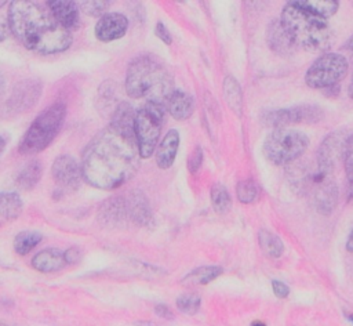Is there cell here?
I'll list each match as a JSON object with an SVG mask.
<instances>
[{
  "label": "cell",
  "instance_id": "4316f807",
  "mask_svg": "<svg viewBox=\"0 0 353 326\" xmlns=\"http://www.w3.org/2000/svg\"><path fill=\"white\" fill-rule=\"evenodd\" d=\"M258 242H259V246H261L263 254L270 258H279L284 251V245H283L281 239L277 235H274L266 229L259 231Z\"/></svg>",
  "mask_w": 353,
  "mask_h": 326
},
{
  "label": "cell",
  "instance_id": "44dd1931",
  "mask_svg": "<svg viewBox=\"0 0 353 326\" xmlns=\"http://www.w3.org/2000/svg\"><path fill=\"white\" fill-rule=\"evenodd\" d=\"M127 204H128V214L132 221H135L139 225H146L150 221L152 213L143 193L138 191L131 192L130 199L127 200Z\"/></svg>",
  "mask_w": 353,
  "mask_h": 326
},
{
  "label": "cell",
  "instance_id": "e575fe53",
  "mask_svg": "<svg viewBox=\"0 0 353 326\" xmlns=\"http://www.w3.org/2000/svg\"><path fill=\"white\" fill-rule=\"evenodd\" d=\"M201 163H203V151L200 146H196L190 153V156L188 157V170L192 174H194L201 167Z\"/></svg>",
  "mask_w": 353,
  "mask_h": 326
},
{
  "label": "cell",
  "instance_id": "f1b7e54d",
  "mask_svg": "<svg viewBox=\"0 0 353 326\" xmlns=\"http://www.w3.org/2000/svg\"><path fill=\"white\" fill-rule=\"evenodd\" d=\"M212 207L218 214H226L232 207V199L225 185L216 182L211 188Z\"/></svg>",
  "mask_w": 353,
  "mask_h": 326
},
{
  "label": "cell",
  "instance_id": "3957f363",
  "mask_svg": "<svg viewBox=\"0 0 353 326\" xmlns=\"http://www.w3.org/2000/svg\"><path fill=\"white\" fill-rule=\"evenodd\" d=\"M125 91L132 98H146V101L165 106L175 90L167 68L153 55L145 54L130 62L125 75Z\"/></svg>",
  "mask_w": 353,
  "mask_h": 326
},
{
  "label": "cell",
  "instance_id": "ab89813d",
  "mask_svg": "<svg viewBox=\"0 0 353 326\" xmlns=\"http://www.w3.org/2000/svg\"><path fill=\"white\" fill-rule=\"evenodd\" d=\"M346 250L353 253V229H352V232H350L349 236H347V240H346Z\"/></svg>",
  "mask_w": 353,
  "mask_h": 326
},
{
  "label": "cell",
  "instance_id": "8fae6325",
  "mask_svg": "<svg viewBox=\"0 0 353 326\" xmlns=\"http://www.w3.org/2000/svg\"><path fill=\"white\" fill-rule=\"evenodd\" d=\"M353 141V133L349 128H338L331 131L321 141L317 149V164L325 170L334 171L336 163L345 159L346 151Z\"/></svg>",
  "mask_w": 353,
  "mask_h": 326
},
{
  "label": "cell",
  "instance_id": "484cf974",
  "mask_svg": "<svg viewBox=\"0 0 353 326\" xmlns=\"http://www.w3.org/2000/svg\"><path fill=\"white\" fill-rule=\"evenodd\" d=\"M223 95H225V99H226L228 105L230 106V109L233 112H236V115H241L243 94H241L240 84L237 83V80L233 76H226L225 77V80H223Z\"/></svg>",
  "mask_w": 353,
  "mask_h": 326
},
{
  "label": "cell",
  "instance_id": "52a82bcc",
  "mask_svg": "<svg viewBox=\"0 0 353 326\" xmlns=\"http://www.w3.org/2000/svg\"><path fill=\"white\" fill-rule=\"evenodd\" d=\"M309 146V138L305 133L280 127L274 128L263 142V153L274 164H288L303 155Z\"/></svg>",
  "mask_w": 353,
  "mask_h": 326
},
{
  "label": "cell",
  "instance_id": "9c48e42d",
  "mask_svg": "<svg viewBox=\"0 0 353 326\" xmlns=\"http://www.w3.org/2000/svg\"><path fill=\"white\" fill-rule=\"evenodd\" d=\"M349 64L339 52H325L320 55L306 70L305 83L312 88H328L339 84L347 75Z\"/></svg>",
  "mask_w": 353,
  "mask_h": 326
},
{
  "label": "cell",
  "instance_id": "4fadbf2b",
  "mask_svg": "<svg viewBox=\"0 0 353 326\" xmlns=\"http://www.w3.org/2000/svg\"><path fill=\"white\" fill-rule=\"evenodd\" d=\"M51 173L55 182L62 189H66V191L77 189L83 178L81 166H79L77 162L69 155L58 156L52 163Z\"/></svg>",
  "mask_w": 353,
  "mask_h": 326
},
{
  "label": "cell",
  "instance_id": "cb8c5ba5",
  "mask_svg": "<svg viewBox=\"0 0 353 326\" xmlns=\"http://www.w3.org/2000/svg\"><path fill=\"white\" fill-rule=\"evenodd\" d=\"M295 3L306 11L324 19L332 17L339 8V3L336 0H295Z\"/></svg>",
  "mask_w": 353,
  "mask_h": 326
},
{
  "label": "cell",
  "instance_id": "ba28073f",
  "mask_svg": "<svg viewBox=\"0 0 353 326\" xmlns=\"http://www.w3.org/2000/svg\"><path fill=\"white\" fill-rule=\"evenodd\" d=\"M164 105L146 101L135 115V137L141 157H150L164 122Z\"/></svg>",
  "mask_w": 353,
  "mask_h": 326
},
{
  "label": "cell",
  "instance_id": "277c9868",
  "mask_svg": "<svg viewBox=\"0 0 353 326\" xmlns=\"http://www.w3.org/2000/svg\"><path fill=\"white\" fill-rule=\"evenodd\" d=\"M280 22L296 47L307 51H323L331 47L332 30L327 19L306 11L295 1L284 6Z\"/></svg>",
  "mask_w": 353,
  "mask_h": 326
},
{
  "label": "cell",
  "instance_id": "8992f818",
  "mask_svg": "<svg viewBox=\"0 0 353 326\" xmlns=\"http://www.w3.org/2000/svg\"><path fill=\"white\" fill-rule=\"evenodd\" d=\"M66 116V106L61 102L50 105L29 126L19 142V152L33 155L46 149L59 133Z\"/></svg>",
  "mask_w": 353,
  "mask_h": 326
},
{
  "label": "cell",
  "instance_id": "5b68a950",
  "mask_svg": "<svg viewBox=\"0 0 353 326\" xmlns=\"http://www.w3.org/2000/svg\"><path fill=\"white\" fill-rule=\"evenodd\" d=\"M332 173L320 167H296L292 170L291 182L299 192L309 193L316 209L323 214H330L338 200V188Z\"/></svg>",
  "mask_w": 353,
  "mask_h": 326
},
{
  "label": "cell",
  "instance_id": "ffe728a7",
  "mask_svg": "<svg viewBox=\"0 0 353 326\" xmlns=\"http://www.w3.org/2000/svg\"><path fill=\"white\" fill-rule=\"evenodd\" d=\"M170 115L176 120L188 119L194 111V101L190 94L175 90L165 104Z\"/></svg>",
  "mask_w": 353,
  "mask_h": 326
},
{
  "label": "cell",
  "instance_id": "30bf717a",
  "mask_svg": "<svg viewBox=\"0 0 353 326\" xmlns=\"http://www.w3.org/2000/svg\"><path fill=\"white\" fill-rule=\"evenodd\" d=\"M324 117V111L319 105L303 104L291 108L268 111L263 113L262 120L270 127H287L291 124H313Z\"/></svg>",
  "mask_w": 353,
  "mask_h": 326
},
{
  "label": "cell",
  "instance_id": "60d3db41",
  "mask_svg": "<svg viewBox=\"0 0 353 326\" xmlns=\"http://www.w3.org/2000/svg\"><path fill=\"white\" fill-rule=\"evenodd\" d=\"M134 326H159V325H156L153 322H149V320H138V322L134 323Z\"/></svg>",
  "mask_w": 353,
  "mask_h": 326
},
{
  "label": "cell",
  "instance_id": "83f0119b",
  "mask_svg": "<svg viewBox=\"0 0 353 326\" xmlns=\"http://www.w3.org/2000/svg\"><path fill=\"white\" fill-rule=\"evenodd\" d=\"M222 274L221 267H200L197 269H193L190 274H188L183 278V285L196 286V285H205L215 278H218Z\"/></svg>",
  "mask_w": 353,
  "mask_h": 326
},
{
  "label": "cell",
  "instance_id": "603a6c76",
  "mask_svg": "<svg viewBox=\"0 0 353 326\" xmlns=\"http://www.w3.org/2000/svg\"><path fill=\"white\" fill-rule=\"evenodd\" d=\"M22 199L15 192H1L0 195V218L1 222L11 221L22 211Z\"/></svg>",
  "mask_w": 353,
  "mask_h": 326
},
{
  "label": "cell",
  "instance_id": "ac0fdd59",
  "mask_svg": "<svg viewBox=\"0 0 353 326\" xmlns=\"http://www.w3.org/2000/svg\"><path fill=\"white\" fill-rule=\"evenodd\" d=\"M178 146H179V133L172 128L164 135L156 152V163L160 169H168L174 163L178 152Z\"/></svg>",
  "mask_w": 353,
  "mask_h": 326
},
{
  "label": "cell",
  "instance_id": "7a4b0ae2",
  "mask_svg": "<svg viewBox=\"0 0 353 326\" xmlns=\"http://www.w3.org/2000/svg\"><path fill=\"white\" fill-rule=\"evenodd\" d=\"M8 22L14 36L30 51L62 52L72 44V33L43 6L28 0H14L8 7Z\"/></svg>",
  "mask_w": 353,
  "mask_h": 326
},
{
  "label": "cell",
  "instance_id": "d6a6232c",
  "mask_svg": "<svg viewBox=\"0 0 353 326\" xmlns=\"http://www.w3.org/2000/svg\"><path fill=\"white\" fill-rule=\"evenodd\" d=\"M109 4H110V1H103V0H101V1H98V0L97 1H81L80 8L87 15L101 18L106 14L105 11L108 10Z\"/></svg>",
  "mask_w": 353,
  "mask_h": 326
},
{
  "label": "cell",
  "instance_id": "f35d334b",
  "mask_svg": "<svg viewBox=\"0 0 353 326\" xmlns=\"http://www.w3.org/2000/svg\"><path fill=\"white\" fill-rule=\"evenodd\" d=\"M154 312L160 316V318H165V319H172L174 316H172V311L167 307V305H164V304H157L156 307H154Z\"/></svg>",
  "mask_w": 353,
  "mask_h": 326
},
{
  "label": "cell",
  "instance_id": "5bb4252c",
  "mask_svg": "<svg viewBox=\"0 0 353 326\" xmlns=\"http://www.w3.org/2000/svg\"><path fill=\"white\" fill-rule=\"evenodd\" d=\"M128 28V19L120 12H106L95 25V36L101 41H113L123 37Z\"/></svg>",
  "mask_w": 353,
  "mask_h": 326
},
{
  "label": "cell",
  "instance_id": "bcb514c9",
  "mask_svg": "<svg viewBox=\"0 0 353 326\" xmlns=\"http://www.w3.org/2000/svg\"><path fill=\"white\" fill-rule=\"evenodd\" d=\"M1 326H7V325H4V323H1Z\"/></svg>",
  "mask_w": 353,
  "mask_h": 326
},
{
  "label": "cell",
  "instance_id": "74e56055",
  "mask_svg": "<svg viewBox=\"0 0 353 326\" xmlns=\"http://www.w3.org/2000/svg\"><path fill=\"white\" fill-rule=\"evenodd\" d=\"M81 258V251L79 247H70L65 251V260H66V264H73V262H77Z\"/></svg>",
  "mask_w": 353,
  "mask_h": 326
},
{
  "label": "cell",
  "instance_id": "8d00e7d4",
  "mask_svg": "<svg viewBox=\"0 0 353 326\" xmlns=\"http://www.w3.org/2000/svg\"><path fill=\"white\" fill-rule=\"evenodd\" d=\"M272 289H273V293L279 298H285L290 294V287L285 283L280 282V280H273L272 282Z\"/></svg>",
  "mask_w": 353,
  "mask_h": 326
},
{
  "label": "cell",
  "instance_id": "b9f144b4",
  "mask_svg": "<svg viewBox=\"0 0 353 326\" xmlns=\"http://www.w3.org/2000/svg\"><path fill=\"white\" fill-rule=\"evenodd\" d=\"M347 94H349V97L353 99V72H352V77H350V84H349V88H347Z\"/></svg>",
  "mask_w": 353,
  "mask_h": 326
},
{
  "label": "cell",
  "instance_id": "7bdbcfd3",
  "mask_svg": "<svg viewBox=\"0 0 353 326\" xmlns=\"http://www.w3.org/2000/svg\"><path fill=\"white\" fill-rule=\"evenodd\" d=\"M251 326H266V325L263 322H261V320H255V322L251 323Z\"/></svg>",
  "mask_w": 353,
  "mask_h": 326
},
{
  "label": "cell",
  "instance_id": "1f68e13d",
  "mask_svg": "<svg viewBox=\"0 0 353 326\" xmlns=\"http://www.w3.org/2000/svg\"><path fill=\"white\" fill-rule=\"evenodd\" d=\"M176 307L186 315H193L200 307V296L196 293H183L176 298Z\"/></svg>",
  "mask_w": 353,
  "mask_h": 326
},
{
  "label": "cell",
  "instance_id": "d4e9b609",
  "mask_svg": "<svg viewBox=\"0 0 353 326\" xmlns=\"http://www.w3.org/2000/svg\"><path fill=\"white\" fill-rule=\"evenodd\" d=\"M41 177V164L39 160L29 162L17 175V185L22 191L33 189Z\"/></svg>",
  "mask_w": 353,
  "mask_h": 326
},
{
  "label": "cell",
  "instance_id": "4dcf8cb0",
  "mask_svg": "<svg viewBox=\"0 0 353 326\" xmlns=\"http://www.w3.org/2000/svg\"><path fill=\"white\" fill-rule=\"evenodd\" d=\"M236 193L241 203H252L254 200H256L259 191L256 184L252 180H245L237 184Z\"/></svg>",
  "mask_w": 353,
  "mask_h": 326
},
{
  "label": "cell",
  "instance_id": "f6af8a7d",
  "mask_svg": "<svg viewBox=\"0 0 353 326\" xmlns=\"http://www.w3.org/2000/svg\"><path fill=\"white\" fill-rule=\"evenodd\" d=\"M349 319H350V322L353 323V315H349Z\"/></svg>",
  "mask_w": 353,
  "mask_h": 326
},
{
  "label": "cell",
  "instance_id": "9a60e30c",
  "mask_svg": "<svg viewBox=\"0 0 353 326\" xmlns=\"http://www.w3.org/2000/svg\"><path fill=\"white\" fill-rule=\"evenodd\" d=\"M99 220L108 227H120L125 224L128 214L127 199L121 196H113L106 199L98 211Z\"/></svg>",
  "mask_w": 353,
  "mask_h": 326
},
{
  "label": "cell",
  "instance_id": "d6986e66",
  "mask_svg": "<svg viewBox=\"0 0 353 326\" xmlns=\"http://www.w3.org/2000/svg\"><path fill=\"white\" fill-rule=\"evenodd\" d=\"M65 264V253L52 247L39 251L32 260V267L40 272H54L61 269Z\"/></svg>",
  "mask_w": 353,
  "mask_h": 326
},
{
  "label": "cell",
  "instance_id": "d590c367",
  "mask_svg": "<svg viewBox=\"0 0 353 326\" xmlns=\"http://www.w3.org/2000/svg\"><path fill=\"white\" fill-rule=\"evenodd\" d=\"M154 35L165 44H171L172 41V37H171V33L168 32L167 26L163 23V22H157L156 23V28H154Z\"/></svg>",
  "mask_w": 353,
  "mask_h": 326
},
{
  "label": "cell",
  "instance_id": "6da1fadb",
  "mask_svg": "<svg viewBox=\"0 0 353 326\" xmlns=\"http://www.w3.org/2000/svg\"><path fill=\"white\" fill-rule=\"evenodd\" d=\"M138 155L135 133L109 124L83 152V180L99 189H116L137 173Z\"/></svg>",
  "mask_w": 353,
  "mask_h": 326
},
{
  "label": "cell",
  "instance_id": "e0dca14e",
  "mask_svg": "<svg viewBox=\"0 0 353 326\" xmlns=\"http://www.w3.org/2000/svg\"><path fill=\"white\" fill-rule=\"evenodd\" d=\"M268 43H269L270 48L280 55H290L294 51V48L296 47L294 44L292 39L290 37V35L287 33V30L284 29V26L281 25L280 19L273 21L269 25Z\"/></svg>",
  "mask_w": 353,
  "mask_h": 326
},
{
  "label": "cell",
  "instance_id": "f546056e",
  "mask_svg": "<svg viewBox=\"0 0 353 326\" xmlns=\"http://www.w3.org/2000/svg\"><path fill=\"white\" fill-rule=\"evenodd\" d=\"M41 242V235L33 231L19 232L14 239V250L19 256L28 254L32 249H34Z\"/></svg>",
  "mask_w": 353,
  "mask_h": 326
},
{
  "label": "cell",
  "instance_id": "ee69618b",
  "mask_svg": "<svg viewBox=\"0 0 353 326\" xmlns=\"http://www.w3.org/2000/svg\"><path fill=\"white\" fill-rule=\"evenodd\" d=\"M347 44H349V48L353 51V35L350 36V39H349V43H347Z\"/></svg>",
  "mask_w": 353,
  "mask_h": 326
},
{
  "label": "cell",
  "instance_id": "7402d4cb",
  "mask_svg": "<svg viewBox=\"0 0 353 326\" xmlns=\"http://www.w3.org/2000/svg\"><path fill=\"white\" fill-rule=\"evenodd\" d=\"M135 115L137 113L128 102H121L116 106L109 124L128 133H135Z\"/></svg>",
  "mask_w": 353,
  "mask_h": 326
},
{
  "label": "cell",
  "instance_id": "2e32d148",
  "mask_svg": "<svg viewBox=\"0 0 353 326\" xmlns=\"http://www.w3.org/2000/svg\"><path fill=\"white\" fill-rule=\"evenodd\" d=\"M47 6L55 19L68 30L79 26V7L70 0H55L47 1Z\"/></svg>",
  "mask_w": 353,
  "mask_h": 326
},
{
  "label": "cell",
  "instance_id": "7c38bea8",
  "mask_svg": "<svg viewBox=\"0 0 353 326\" xmlns=\"http://www.w3.org/2000/svg\"><path fill=\"white\" fill-rule=\"evenodd\" d=\"M41 93V84L37 80L26 79L19 82L6 102V111L10 115H18L34 106Z\"/></svg>",
  "mask_w": 353,
  "mask_h": 326
},
{
  "label": "cell",
  "instance_id": "836d02e7",
  "mask_svg": "<svg viewBox=\"0 0 353 326\" xmlns=\"http://www.w3.org/2000/svg\"><path fill=\"white\" fill-rule=\"evenodd\" d=\"M345 171H346V177L349 181V186H347V202L352 203L353 202V141L350 142L345 159Z\"/></svg>",
  "mask_w": 353,
  "mask_h": 326
}]
</instances>
